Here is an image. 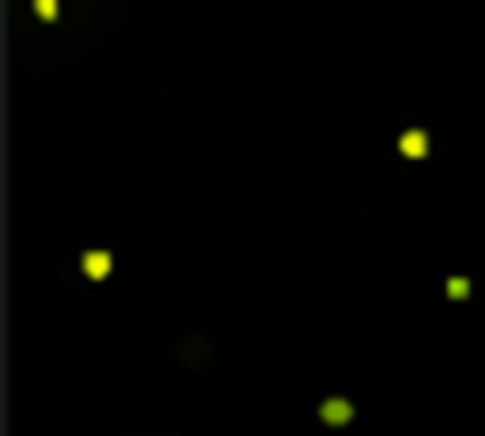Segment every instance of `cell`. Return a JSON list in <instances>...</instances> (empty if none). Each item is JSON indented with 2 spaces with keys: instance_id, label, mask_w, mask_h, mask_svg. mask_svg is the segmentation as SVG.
<instances>
[{
  "instance_id": "6da1fadb",
  "label": "cell",
  "mask_w": 485,
  "mask_h": 436,
  "mask_svg": "<svg viewBox=\"0 0 485 436\" xmlns=\"http://www.w3.org/2000/svg\"><path fill=\"white\" fill-rule=\"evenodd\" d=\"M83 270L91 277H107L110 273V254L107 250H88V254H83Z\"/></svg>"
},
{
  "instance_id": "7a4b0ae2",
  "label": "cell",
  "mask_w": 485,
  "mask_h": 436,
  "mask_svg": "<svg viewBox=\"0 0 485 436\" xmlns=\"http://www.w3.org/2000/svg\"><path fill=\"white\" fill-rule=\"evenodd\" d=\"M349 414H353V406L345 402V398H330V402L322 406V417H326V421H334V425L349 421Z\"/></svg>"
},
{
  "instance_id": "3957f363",
  "label": "cell",
  "mask_w": 485,
  "mask_h": 436,
  "mask_svg": "<svg viewBox=\"0 0 485 436\" xmlns=\"http://www.w3.org/2000/svg\"><path fill=\"white\" fill-rule=\"evenodd\" d=\"M428 148V137L421 133V129H409V133H402V152L406 156H425Z\"/></svg>"
}]
</instances>
